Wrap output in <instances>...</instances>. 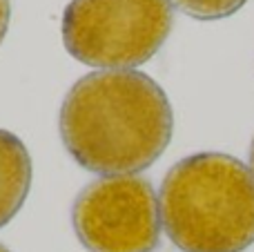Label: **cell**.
<instances>
[{"label":"cell","mask_w":254,"mask_h":252,"mask_svg":"<svg viewBox=\"0 0 254 252\" xmlns=\"http://www.w3.org/2000/svg\"><path fill=\"white\" fill-rule=\"evenodd\" d=\"M172 25L167 0H71L63 13V43L83 65L131 69L163 47Z\"/></svg>","instance_id":"obj_3"},{"label":"cell","mask_w":254,"mask_h":252,"mask_svg":"<svg viewBox=\"0 0 254 252\" xmlns=\"http://www.w3.org/2000/svg\"><path fill=\"white\" fill-rule=\"evenodd\" d=\"M167 2L196 20H219L237 13L248 0H167Z\"/></svg>","instance_id":"obj_6"},{"label":"cell","mask_w":254,"mask_h":252,"mask_svg":"<svg viewBox=\"0 0 254 252\" xmlns=\"http://www.w3.org/2000/svg\"><path fill=\"white\" fill-rule=\"evenodd\" d=\"M9 16H11V4H9V0H0V43H2L4 34H7Z\"/></svg>","instance_id":"obj_7"},{"label":"cell","mask_w":254,"mask_h":252,"mask_svg":"<svg viewBox=\"0 0 254 252\" xmlns=\"http://www.w3.org/2000/svg\"><path fill=\"white\" fill-rule=\"evenodd\" d=\"M71 223L92 252H152L161 239V210L152 183L134 174L103 177L74 201Z\"/></svg>","instance_id":"obj_4"},{"label":"cell","mask_w":254,"mask_h":252,"mask_svg":"<svg viewBox=\"0 0 254 252\" xmlns=\"http://www.w3.org/2000/svg\"><path fill=\"white\" fill-rule=\"evenodd\" d=\"M31 188V156L16 134L0 129V228L25 203Z\"/></svg>","instance_id":"obj_5"},{"label":"cell","mask_w":254,"mask_h":252,"mask_svg":"<svg viewBox=\"0 0 254 252\" xmlns=\"http://www.w3.org/2000/svg\"><path fill=\"white\" fill-rule=\"evenodd\" d=\"M0 252H9V250H7V248H4V246H2V244H0Z\"/></svg>","instance_id":"obj_9"},{"label":"cell","mask_w":254,"mask_h":252,"mask_svg":"<svg viewBox=\"0 0 254 252\" xmlns=\"http://www.w3.org/2000/svg\"><path fill=\"white\" fill-rule=\"evenodd\" d=\"M250 165H252V177H254V141H252V147H250Z\"/></svg>","instance_id":"obj_8"},{"label":"cell","mask_w":254,"mask_h":252,"mask_svg":"<svg viewBox=\"0 0 254 252\" xmlns=\"http://www.w3.org/2000/svg\"><path fill=\"white\" fill-rule=\"evenodd\" d=\"M161 221L183 252H243L254 244V177L239 159L201 152L165 174Z\"/></svg>","instance_id":"obj_2"},{"label":"cell","mask_w":254,"mask_h":252,"mask_svg":"<svg viewBox=\"0 0 254 252\" xmlns=\"http://www.w3.org/2000/svg\"><path fill=\"white\" fill-rule=\"evenodd\" d=\"M69 156L96 174H136L156 163L174 132L163 87L134 69H103L74 83L61 107Z\"/></svg>","instance_id":"obj_1"}]
</instances>
